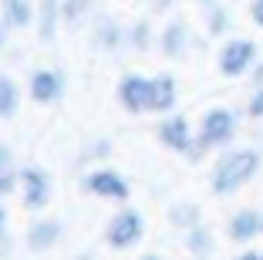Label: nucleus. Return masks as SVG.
I'll return each instance as SVG.
<instances>
[{"instance_id": "f257e3e1", "label": "nucleus", "mask_w": 263, "mask_h": 260, "mask_svg": "<svg viewBox=\"0 0 263 260\" xmlns=\"http://www.w3.org/2000/svg\"><path fill=\"white\" fill-rule=\"evenodd\" d=\"M260 166H263V155L256 149H233V152L216 159V166L209 172V189L216 196H230V193L243 189L260 172Z\"/></svg>"}, {"instance_id": "f03ea898", "label": "nucleus", "mask_w": 263, "mask_h": 260, "mask_svg": "<svg viewBox=\"0 0 263 260\" xmlns=\"http://www.w3.org/2000/svg\"><path fill=\"white\" fill-rule=\"evenodd\" d=\"M236 129H240V122H236V115H233L230 108H209V112L202 115L199 135L196 138H199L206 149H223L236 138Z\"/></svg>"}, {"instance_id": "7ed1b4c3", "label": "nucleus", "mask_w": 263, "mask_h": 260, "mask_svg": "<svg viewBox=\"0 0 263 260\" xmlns=\"http://www.w3.org/2000/svg\"><path fill=\"white\" fill-rule=\"evenodd\" d=\"M142 233H145V220H142L139 210H118L108 220L105 240H108V247H115V250H128V247H135L142 240Z\"/></svg>"}, {"instance_id": "20e7f679", "label": "nucleus", "mask_w": 263, "mask_h": 260, "mask_svg": "<svg viewBox=\"0 0 263 260\" xmlns=\"http://www.w3.org/2000/svg\"><path fill=\"white\" fill-rule=\"evenodd\" d=\"M256 64V44L250 38H233L219 51V71L226 78H240Z\"/></svg>"}, {"instance_id": "39448f33", "label": "nucleus", "mask_w": 263, "mask_h": 260, "mask_svg": "<svg viewBox=\"0 0 263 260\" xmlns=\"http://www.w3.org/2000/svg\"><path fill=\"white\" fill-rule=\"evenodd\" d=\"M118 101H122L125 112H132V115L152 112V78L125 75L122 81H118Z\"/></svg>"}, {"instance_id": "423d86ee", "label": "nucleus", "mask_w": 263, "mask_h": 260, "mask_svg": "<svg viewBox=\"0 0 263 260\" xmlns=\"http://www.w3.org/2000/svg\"><path fill=\"white\" fill-rule=\"evenodd\" d=\"M85 193L101 196V199H128L132 189H128L122 172H115V169H98V172L85 176Z\"/></svg>"}, {"instance_id": "0eeeda50", "label": "nucleus", "mask_w": 263, "mask_h": 260, "mask_svg": "<svg viewBox=\"0 0 263 260\" xmlns=\"http://www.w3.org/2000/svg\"><path fill=\"white\" fill-rule=\"evenodd\" d=\"M159 142H162L165 149H172V152H189L193 142H196L193 129H189V118H182V115L162 118V125H159Z\"/></svg>"}, {"instance_id": "6e6552de", "label": "nucleus", "mask_w": 263, "mask_h": 260, "mask_svg": "<svg viewBox=\"0 0 263 260\" xmlns=\"http://www.w3.org/2000/svg\"><path fill=\"white\" fill-rule=\"evenodd\" d=\"M21 189H24V206L27 210H44L51 199V183L44 169H24L21 172Z\"/></svg>"}, {"instance_id": "1a4fd4ad", "label": "nucleus", "mask_w": 263, "mask_h": 260, "mask_svg": "<svg viewBox=\"0 0 263 260\" xmlns=\"http://www.w3.org/2000/svg\"><path fill=\"white\" fill-rule=\"evenodd\" d=\"M64 95V78L58 71L44 68V71H34L31 75V98L41 101V105H51Z\"/></svg>"}, {"instance_id": "9d476101", "label": "nucleus", "mask_w": 263, "mask_h": 260, "mask_svg": "<svg viewBox=\"0 0 263 260\" xmlns=\"http://www.w3.org/2000/svg\"><path fill=\"white\" fill-rule=\"evenodd\" d=\"M230 240H236V244H250V240H256L263 233V213L260 210H240V213L230 216Z\"/></svg>"}, {"instance_id": "9b49d317", "label": "nucleus", "mask_w": 263, "mask_h": 260, "mask_svg": "<svg viewBox=\"0 0 263 260\" xmlns=\"http://www.w3.org/2000/svg\"><path fill=\"white\" fill-rule=\"evenodd\" d=\"M176 98H179L176 78L172 75H155L152 78V112H169V108H176Z\"/></svg>"}, {"instance_id": "f8f14e48", "label": "nucleus", "mask_w": 263, "mask_h": 260, "mask_svg": "<svg viewBox=\"0 0 263 260\" xmlns=\"http://www.w3.org/2000/svg\"><path fill=\"white\" fill-rule=\"evenodd\" d=\"M61 240V223L58 220H37L27 233V244L31 250H51V247Z\"/></svg>"}, {"instance_id": "ddd939ff", "label": "nucleus", "mask_w": 263, "mask_h": 260, "mask_svg": "<svg viewBox=\"0 0 263 260\" xmlns=\"http://www.w3.org/2000/svg\"><path fill=\"white\" fill-rule=\"evenodd\" d=\"M186 44H189V27L182 21L169 24L162 31V51L169 54V58H182V54H186Z\"/></svg>"}, {"instance_id": "4468645a", "label": "nucleus", "mask_w": 263, "mask_h": 260, "mask_svg": "<svg viewBox=\"0 0 263 260\" xmlns=\"http://www.w3.org/2000/svg\"><path fill=\"white\" fill-rule=\"evenodd\" d=\"M21 108V92H17L14 78L0 75V118H14Z\"/></svg>"}, {"instance_id": "2eb2a0df", "label": "nucleus", "mask_w": 263, "mask_h": 260, "mask_svg": "<svg viewBox=\"0 0 263 260\" xmlns=\"http://www.w3.org/2000/svg\"><path fill=\"white\" fill-rule=\"evenodd\" d=\"M34 17L31 0H4V24L7 27H27Z\"/></svg>"}, {"instance_id": "dca6fc26", "label": "nucleus", "mask_w": 263, "mask_h": 260, "mask_svg": "<svg viewBox=\"0 0 263 260\" xmlns=\"http://www.w3.org/2000/svg\"><path fill=\"white\" fill-rule=\"evenodd\" d=\"M58 27V0H41V38L51 41Z\"/></svg>"}, {"instance_id": "f3484780", "label": "nucleus", "mask_w": 263, "mask_h": 260, "mask_svg": "<svg viewBox=\"0 0 263 260\" xmlns=\"http://www.w3.org/2000/svg\"><path fill=\"white\" fill-rule=\"evenodd\" d=\"M189 250H193L196 257H209V253H213V237H209V230H202V227L189 230Z\"/></svg>"}, {"instance_id": "a211bd4d", "label": "nucleus", "mask_w": 263, "mask_h": 260, "mask_svg": "<svg viewBox=\"0 0 263 260\" xmlns=\"http://www.w3.org/2000/svg\"><path fill=\"white\" fill-rule=\"evenodd\" d=\"M233 27V17H230V10H223L216 4V7H209V34H226Z\"/></svg>"}, {"instance_id": "6ab92c4d", "label": "nucleus", "mask_w": 263, "mask_h": 260, "mask_svg": "<svg viewBox=\"0 0 263 260\" xmlns=\"http://www.w3.org/2000/svg\"><path fill=\"white\" fill-rule=\"evenodd\" d=\"M172 223H179V227H199V210L196 206H176L172 210Z\"/></svg>"}, {"instance_id": "aec40b11", "label": "nucleus", "mask_w": 263, "mask_h": 260, "mask_svg": "<svg viewBox=\"0 0 263 260\" xmlns=\"http://www.w3.org/2000/svg\"><path fill=\"white\" fill-rule=\"evenodd\" d=\"M10 172H14V152H10V149L0 142V179L10 176Z\"/></svg>"}, {"instance_id": "412c9836", "label": "nucleus", "mask_w": 263, "mask_h": 260, "mask_svg": "<svg viewBox=\"0 0 263 260\" xmlns=\"http://www.w3.org/2000/svg\"><path fill=\"white\" fill-rule=\"evenodd\" d=\"M247 115L250 118H263V88L253 92V98H250V105H247Z\"/></svg>"}, {"instance_id": "4be33fe9", "label": "nucleus", "mask_w": 263, "mask_h": 260, "mask_svg": "<svg viewBox=\"0 0 263 260\" xmlns=\"http://www.w3.org/2000/svg\"><path fill=\"white\" fill-rule=\"evenodd\" d=\"M85 7H88V0H71L68 7H64V17H68V21H74V17L81 14V10H85Z\"/></svg>"}, {"instance_id": "5701e85b", "label": "nucleus", "mask_w": 263, "mask_h": 260, "mask_svg": "<svg viewBox=\"0 0 263 260\" xmlns=\"http://www.w3.org/2000/svg\"><path fill=\"white\" fill-rule=\"evenodd\" d=\"M250 17H253L256 27H263V0H253V4H250Z\"/></svg>"}, {"instance_id": "b1692460", "label": "nucleus", "mask_w": 263, "mask_h": 260, "mask_svg": "<svg viewBox=\"0 0 263 260\" xmlns=\"http://www.w3.org/2000/svg\"><path fill=\"white\" fill-rule=\"evenodd\" d=\"M135 44H139V47L148 44V27H145V24H139V27H135Z\"/></svg>"}, {"instance_id": "393cba45", "label": "nucleus", "mask_w": 263, "mask_h": 260, "mask_svg": "<svg viewBox=\"0 0 263 260\" xmlns=\"http://www.w3.org/2000/svg\"><path fill=\"white\" fill-rule=\"evenodd\" d=\"M236 260H263V253H256V250H243Z\"/></svg>"}, {"instance_id": "a878e982", "label": "nucleus", "mask_w": 263, "mask_h": 260, "mask_svg": "<svg viewBox=\"0 0 263 260\" xmlns=\"http://www.w3.org/2000/svg\"><path fill=\"white\" fill-rule=\"evenodd\" d=\"M4 223H7V213H4V210H0V230H4Z\"/></svg>"}, {"instance_id": "bb28decb", "label": "nucleus", "mask_w": 263, "mask_h": 260, "mask_svg": "<svg viewBox=\"0 0 263 260\" xmlns=\"http://www.w3.org/2000/svg\"><path fill=\"white\" fill-rule=\"evenodd\" d=\"M142 260H162V257H155V253H145V257H142Z\"/></svg>"}, {"instance_id": "cd10ccee", "label": "nucleus", "mask_w": 263, "mask_h": 260, "mask_svg": "<svg viewBox=\"0 0 263 260\" xmlns=\"http://www.w3.org/2000/svg\"><path fill=\"white\" fill-rule=\"evenodd\" d=\"M199 4H206V7H216V0H199Z\"/></svg>"}, {"instance_id": "c85d7f7f", "label": "nucleus", "mask_w": 263, "mask_h": 260, "mask_svg": "<svg viewBox=\"0 0 263 260\" xmlns=\"http://www.w3.org/2000/svg\"><path fill=\"white\" fill-rule=\"evenodd\" d=\"M0 41H4V21H0Z\"/></svg>"}]
</instances>
